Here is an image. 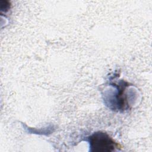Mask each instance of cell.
<instances>
[{
  "label": "cell",
  "mask_w": 152,
  "mask_h": 152,
  "mask_svg": "<svg viewBox=\"0 0 152 152\" xmlns=\"http://www.w3.org/2000/svg\"><path fill=\"white\" fill-rule=\"evenodd\" d=\"M88 142L92 152L112 151L120 146L107 134L103 132L93 134L88 137Z\"/></svg>",
  "instance_id": "cell-1"
}]
</instances>
